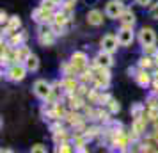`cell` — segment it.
Returning <instances> with one entry per match:
<instances>
[{
    "label": "cell",
    "instance_id": "14",
    "mask_svg": "<svg viewBox=\"0 0 158 153\" xmlns=\"http://www.w3.org/2000/svg\"><path fill=\"white\" fill-rule=\"evenodd\" d=\"M30 151H46V148H44L43 144H36V146H32V148H30Z\"/></svg>",
    "mask_w": 158,
    "mask_h": 153
},
{
    "label": "cell",
    "instance_id": "6",
    "mask_svg": "<svg viewBox=\"0 0 158 153\" xmlns=\"http://www.w3.org/2000/svg\"><path fill=\"white\" fill-rule=\"evenodd\" d=\"M117 45H119V39H117V36H114V34H107V36L101 37V50L114 53V52L117 50Z\"/></svg>",
    "mask_w": 158,
    "mask_h": 153
},
{
    "label": "cell",
    "instance_id": "13",
    "mask_svg": "<svg viewBox=\"0 0 158 153\" xmlns=\"http://www.w3.org/2000/svg\"><path fill=\"white\" fill-rule=\"evenodd\" d=\"M149 15H151V18H153V20H158V2H156V4H153Z\"/></svg>",
    "mask_w": 158,
    "mask_h": 153
},
{
    "label": "cell",
    "instance_id": "7",
    "mask_svg": "<svg viewBox=\"0 0 158 153\" xmlns=\"http://www.w3.org/2000/svg\"><path fill=\"white\" fill-rule=\"evenodd\" d=\"M96 64L103 68V70H107L110 66L114 64V61H112V55H110V52H105L101 50V53H98V57H96Z\"/></svg>",
    "mask_w": 158,
    "mask_h": 153
},
{
    "label": "cell",
    "instance_id": "15",
    "mask_svg": "<svg viewBox=\"0 0 158 153\" xmlns=\"http://www.w3.org/2000/svg\"><path fill=\"white\" fill-rule=\"evenodd\" d=\"M137 4H139V6H142V7H146V6H149V2L151 0H135Z\"/></svg>",
    "mask_w": 158,
    "mask_h": 153
},
{
    "label": "cell",
    "instance_id": "10",
    "mask_svg": "<svg viewBox=\"0 0 158 153\" xmlns=\"http://www.w3.org/2000/svg\"><path fill=\"white\" fill-rule=\"evenodd\" d=\"M119 20H121L123 25H126V27H133V23H135V15H133L131 11H123V15L119 16Z\"/></svg>",
    "mask_w": 158,
    "mask_h": 153
},
{
    "label": "cell",
    "instance_id": "16",
    "mask_svg": "<svg viewBox=\"0 0 158 153\" xmlns=\"http://www.w3.org/2000/svg\"><path fill=\"white\" fill-rule=\"evenodd\" d=\"M73 2H75V0H64V4H68V6H69V4H73Z\"/></svg>",
    "mask_w": 158,
    "mask_h": 153
},
{
    "label": "cell",
    "instance_id": "3",
    "mask_svg": "<svg viewBox=\"0 0 158 153\" xmlns=\"http://www.w3.org/2000/svg\"><path fill=\"white\" fill-rule=\"evenodd\" d=\"M34 95L39 100H46L52 95V86L46 80H36L34 82Z\"/></svg>",
    "mask_w": 158,
    "mask_h": 153
},
{
    "label": "cell",
    "instance_id": "1",
    "mask_svg": "<svg viewBox=\"0 0 158 153\" xmlns=\"http://www.w3.org/2000/svg\"><path fill=\"white\" fill-rule=\"evenodd\" d=\"M27 71H29V70L25 68V64H13L7 71H6V79L11 80V82H20V80L25 79V73Z\"/></svg>",
    "mask_w": 158,
    "mask_h": 153
},
{
    "label": "cell",
    "instance_id": "4",
    "mask_svg": "<svg viewBox=\"0 0 158 153\" xmlns=\"http://www.w3.org/2000/svg\"><path fill=\"white\" fill-rule=\"evenodd\" d=\"M123 2L121 0H110L107 4V7H105V15L108 16V18H112V20H115V18H119V16L123 15Z\"/></svg>",
    "mask_w": 158,
    "mask_h": 153
},
{
    "label": "cell",
    "instance_id": "11",
    "mask_svg": "<svg viewBox=\"0 0 158 153\" xmlns=\"http://www.w3.org/2000/svg\"><path fill=\"white\" fill-rule=\"evenodd\" d=\"M85 61H87L85 53H80V52H77V53L73 55V64H77V66H84V64H85Z\"/></svg>",
    "mask_w": 158,
    "mask_h": 153
},
{
    "label": "cell",
    "instance_id": "12",
    "mask_svg": "<svg viewBox=\"0 0 158 153\" xmlns=\"http://www.w3.org/2000/svg\"><path fill=\"white\" fill-rule=\"evenodd\" d=\"M137 82H139L142 87H146V86L149 84V77H148L146 73H139V75H137Z\"/></svg>",
    "mask_w": 158,
    "mask_h": 153
},
{
    "label": "cell",
    "instance_id": "2",
    "mask_svg": "<svg viewBox=\"0 0 158 153\" xmlns=\"http://www.w3.org/2000/svg\"><path fill=\"white\" fill-rule=\"evenodd\" d=\"M139 43L142 45L144 48H149L153 45L156 43V34H155V30L149 29V27H144L140 29L139 32Z\"/></svg>",
    "mask_w": 158,
    "mask_h": 153
},
{
    "label": "cell",
    "instance_id": "5",
    "mask_svg": "<svg viewBox=\"0 0 158 153\" xmlns=\"http://www.w3.org/2000/svg\"><path fill=\"white\" fill-rule=\"evenodd\" d=\"M117 39H119V45L121 46H130V45L133 43V39H135V34H133V30L131 27H123L119 32H117Z\"/></svg>",
    "mask_w": 158,
    "mask_h": 153
},
{
    "label": "cell",
    "instance_id": "9",
    "mask_svg": "<svg viewBox=\"0 0 158 153\" xmlns=\"http://www.w3.org/2000/svg\"><path fill=\"white\" fill-rule=\"evenodd\" d=\"M23 64H25V68H27L29 71H37V70H39V59H37V55H34V53H27Z\"/></svg>",
    "mask_w": 158,
    "mask_h": 153
},
{
    "label": "cell",
    "instance_id": "8",
    "mask_svg": "<svg viewBox=\"0 0 158 153\" xmlns=\"http://www.w3.org/2000/svg\"><path fill=\"white\" fill-rule=\"evenodd\" d=\"M87 23L93 25V27H100L101 23H103V15H101V11H98V9L89 11V13H87Z\"/></svg>",
    "mask_w": 158,
    "mask_h": 153
}]
</instances>
